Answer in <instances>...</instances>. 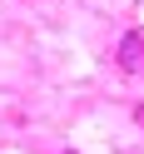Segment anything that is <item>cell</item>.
Wrapping results in <instances>:
<instances>
[{"label":"cell","instance_id":"1","mask_svg":"<svg viewBox=\"0 0 144 154\" xmlns=\"http://www.w3.org/2000/svg\"><path fill=\"white\" fill-rule=\"evenodd\" d=\"M119 65H124V70H134V75L144 70V35H129V40L119 45Z\"/></svg>","mask_w":144,"mask_h":154}]
</instances>
